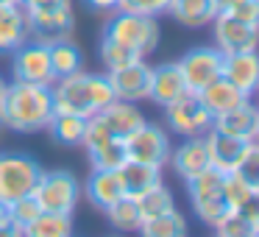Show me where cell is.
Wrapping results in <instances>:
<instances>
[{
    "label": "cell",
    "instance_id": "obj_1",
    "mask_svg": "<svg viewBox=\"0 0 259 237\" xmlns=\"http://www.w3.org/2000/svg\"><path fill=\"white\" fill-rule=\"evenodd\" d=\"M53 92L51 87H36L12 81L0 101V126L17 134H39L53 120Z\"/></svg>",
    "mask_w": 259,
    "mask_h": 237
},
{
    "label": "cell",
    "instance_id": "obj_2",
    "mask_svg": "<svg viewBox=\"0 0 259 237\" xmlns=\"http://www.w3.org/2000/svg\"><path fill=\"white\" fill-rule=\"evenodd\" d=\"M53 92V109L56 114H75V117L90 120L101 109H106L114 101L112 84H109L106 73H81L59 78L51 87Z\"/></svg>",
    "mask_w": 259,
    "mask_h": 237
},
{
    "label": "cell",
    "instance_id": "obj_3",
    "mask_svg": "<svg viewBox=\"0 0 259 237\" xmlns=\"http://www.w3.org/2000/svg\"><path fill=\"white\" fill-rule=\"evenodd\" d=\"M106 40L117 42V45L128 48L140 59H148L159 48L162 40V28H159L156 17H142V14H128V12H114L109 14L103 34Z\"/></svg>",
    "mask_w": 259,
    "mask_h": 237
},
{
    "label": "cell",
    "instance_id": "obj_4",
    "mask_svg": "<svg viewBox=\"0 0 259 237\" xmlns=\"http://www.w3.org/2000/svg\"><path fill=\"white\" fill-rule=\"evenodd\" d=\"M145 114L137 103H125V101H112L106 109H101L98 114H92L87 120V131H84V142L81 148L98 145V142H109V140H125L134 129H140L145 123Z\"/></svg>",
    "mask_w": 259,
    "mask_h": 237
},
{
    "label": "cell",
    "instance_id": "obj_5",
    "mask_svg": "<svg viewBox=\"0 0 259 237\" xmlns=\"http://www.w3.org/2000/svg\"><path fill=\"white\" fill-rule=\"evenodd\" d=\"M203 145H206L209 168L220 170V173H234V170H245L248 176L256 179V165H259V142L256 140H237V137L220 134V131L209 129L203 134Z\"/></svg>",
    "mask_w": 259,
    "mask_h": 237
},
{
    "label": "cell",
    "instance_id": "obj_6",
    "mask_svg": "<svg viewBox=\"0 0 259 237\" xmlns=\"http://www.w3.org/2000/svg\"><path fill=\"white\" fill-rule=\"evenodd\" d=\"M34 201L42 212H59V215H75V207L81 201V181L73 170H42L31 190Z\"/></svg>",
    "mask_w": 259,
    "mask_h": 237
},
{
    "label": "cell",
    "instance_id": "obj_7",
    "mask_svg": "<svg viewBox=\"0 0 259 237\" xmlns=\"http://www.w3.org/2000/svg\"><path fill=\"white\" fill-rule=\"evenodd\" d=\"M187 195H190L195 218L206 226H214L229 212V204L223 195V173L214 168H206L192 179H187Z\"/></svg>",
    "mask_w": 259,
    "mask_h": 237
},
{
    "label": "cell",
    "instance_id": "obj_8",
    "mask_svg": "<svg viewBox=\"0 0 259 237\" xmlns=\"http://www.w3.org/2000/svg\"><path fill=\"white\" fill-rule=\"evenodd\" d=\"M42 168L34 156L14 151H0V201L14 204L17 198L31 195Z\"/></svg>",
    "mask_w": 259,
    "mask_h": 237
},
{
    "label": "cell",
    "instance_id": "obj_9",
    "mask_svg": "<svg viewBox=\"0 0 259 237\" xmlns=\"http://www.w3.org/2000/svg\"><path fill=\"white\" fill-rule=\"evenodd\" d=\"M123 148H125V159H131V162L153 165V168L164 170V165H167V159H170V148L173 145H170L167 129L145 120L140 129H134L123 140Z\"/></svg>",
    "mask_w": 259,
    "mask_h": 237
},
{
    "label": "cell",
    "instance_id": "obj_10",
    "mask_svg": "<svg viewBox=\"0 0 259 237\" xmlns=\"http://www.w3.org/2000/svg\"><path fill=\"white\" fill-rule=\"evenodd\" d=\"M164 120L167 129L179 137H203L212 129V112L201 103L198 92L187 90L184 95H179L176 101H170L164 106Z\"/></svg>",
    "mask_w": 259,
    "mask_h": 237
},
{
    "label": "cell",
    "instance_id": "obj_11",
    "mask_svg": "<svg viewBox=\"0 0 259 237\" xmlns=\"http://www.w3.org/2000/svg\"><path fill=\"white\" fill-rule=\"evenodd\" d=\"M12 75L14 81H23V84L53 87L56 75H53V67H51V48L36 40H25L12 53Z\"/></svg>",
    "mask_w": 259,
    "mask_h": 237
},
{
    "label": "cell",
    "instance_id": "obj_12",
    "mask_svg": "<svg viewBox=\"0 0 259 237\" xmlns=\"http://www.w3.org/2000/svg\"><path fill=\"white\" fill-rule=\"evenodd\" d=\"M212 40L223 56L231 53H251L259 45V23H245V20L229 17V14H218L212 20Z\"/></svg>",
    "mask_w": 259,
    "mask_h": 237
},
{
    "label": "cell",
    "instance_id": "obj_13",
    "mask_svg": "<svg viewBox=\"0 0 259 237\" xmlns=\"http://www.w3.org/2000/svg\"><path fill=\"white\" fill-rule=\"evenodd\" d=\"M179 70L184 75V84L190 92H201L206 84L220 78L223 70V53L214 45H203V48H192L179 59Z\"/></svg>",
    "mask_w": 259,
    "mask_h": 237
},
{
    "label": "cell",
    "instance_id": "obj_14",
    "mask_svg": "<svg viewBox=\"0 0 259 237\" xmlns=\"http://www.w3.org/2000/svg\"><path fill=\"white\" fill-rule=\"evenodd\" d=\"M28 23V40L42 45L73 40L75 34V12L73 9H51V12H25Z\"/></svg>",
    "mask_w": 259,
    "mask_h": 237
},
{
    "label": "cell",
    "instance_id": "obj_15",
    "mask_svg": "<svg viewBox=\"0 0 259 237\" xmlns=\"http://www.w3.org/2000/svg\"><path fill=\"white\" fill-rule=\"evenodd\" d=\"M106 75L109 84H112L114 101H125V103L148 101V92H151V64H148V59L131 62L117 70H106Z\"/></svg>",
    "mask_w": 259,
    "mask_h": 237
},
{
    "label": "cell",
    "instance_id": "obj_16",
    "mask_svg": "<svg viewBox=\"0 0 259 237\" xmlns=\"http://www.w3.org/2000/svg\"><path fill=\"white\" fill-rule=\"evenodd\" d=\"M212 129L220 131V134H229L237 137V140H256L259 137V109L253 106V98L237 103L234 109L223 114H214L212 120Z\"/></svg>",
    "mask_w": 259,
    "mask_h": 237
},
{
    "label": "cell",
    "instance_id": "obj_17",
    "mask_svg": "<svg viewBox=\"0 0 259 237\" xmlns=\"http://www.w3.org/2000/svg\"><path fill=\"white\" fill-rule=\"evenodd\" d=\"M220 78L234 84L245 98H253V92H256V87H259V56H256V51L223 56Z\"/></svg>",
    "mask_w": 259,
    "mask_h": 237
},
{
    "label": "cell",
    "instance_id": "obj_18",
    "mask_svg": "<svg viewBox=\"0 0 259 237\" xmlns=\"http://www.w3.org/2000/svg\"><path fill=\"white\" fill-rule=\"evenodd\" d=\"M167 165L173 168L176 176L181 179H192L195 173L209 168V156H206V145L203 137H181V142L176 148H170V159Z\"/></svg>",
    "mask_w": 259,
    "mask_h": 237
},
{
    "label": "cell",
    "instance_id": "obj_19",
    "mask_svg": "<svg viewBox=\"0 0 259 237\" xmlns=\"http://www.w3.org/2000/svg\"><path fill=\"white\" fill-rule=\"evenodd\" d=\"M184 92H187V84L179 70V62L151 64V92H148V101H153L156 106H167L170 101H176Z\"/></svg>",
    "mask_w": 259,
    "mask_h": 237
},
{
    "label": "cell",
    "instance_id": "obj_20",
    "mask_svg": "<svg viewBox=\"0 0 259 237\" xmlns=\"http://www.w3.org/2000/svg\"><path fill=\"white\" fill-rule=\"evenodd\" d=\"M114 176H117V181H120L123 195L137 198V195H142L145 190H151L153 184L162 181V168H153V165H142V162H131V159H125V162L114 170Z\"/></svg>",
    "mask_w": 259,
    "mask_h": 237
},
{
    "label": "cell",
    "instance_id": "obj_21",
    "mask_svg": "<svg viewBox=\"0 0 259 237\" xmlns=\"http://www.w3.org/2000/svg\"><path fill=\"white\" fill-rule=\"evenodd\" d=\"M81 195L98 209L103 212L106 207H112L117 198H123V190H120V181L114 176V170H92L87 176V181L81 184Z\"/></svg>",
    "mask_w": 259,
    "mask_h": 237
},
{
    "label": "cell",
    "instance_id": "obj_22",
    "mask_svg": "<svg viewBox=\"0 0 259 237\" xmlns=\"http://www.w3.org/2000/svg\"><path fill=\"white\" fill-rule=\"evenodd\" d=\"M28 40L23 6H0V56H12Z\"/></svg>",
    "mask_w": 259,
    "mask_h": 237
},
{
    "label": "cell",
    "instance_id": "obj_23",
    "mask_svg": "<svg viewBox=\"0 0 259 237\" xmlns=\"http://www.w3.org/2000/svg\"><path fill=\"white\" fill-rule=\"evenodd\" d=\"M167 14L184 28H203L218 17L214 0H170Z\"/></svg>",
    "mask_w": 259,
    "mask_h": 237
},
{
    "label": "cell",
    "instance_id": "obj_24",
    "mask_svg": "<svg viewBox=\"0 0 259 237\" xmlns=\"http://www.w3.org/2000/svg\"><path fill=\"white\" fill-rule=\"evenodd\" d=\"M198 98H201V103L212 112V117L214 114L229 112V109H234L237 103L248 101V98L242 95L234 84H229L226 78H218V81H212V84H206L201 92H198Z\"/></svg>",
    "mask_w": 259,
    "mask_h": 237
},
{
    "label": "cell",
    "instance_id": "obj_25",
    "mask_svg": "<svg viewBox=\"0 0 259 237\" xmlns=\"http://www.w3.org/2000/svg\"><path fill=\"white\" fill-rule=\"evenodd\" d=\"M223 195L229 209H242L245 204L259 198V181L248 176L245 170H234V173H223Z\"/></svg>",
    "mask_w": 259,
    "mask_h": 237
},
{
    "label": "cell",
    "instance_id": "obj_26",
    "mask_svg": "<svg viewBox=\"0 0 259 237\" xmlns=\"http://www.w3.org/2000/svg\"><path fill=\"white\" fill-rule=\"evenodd\" d=\"M140 237H190V220L179 212V209H170L164 215L142 220Z\"/></svg>",
    "mask_w": 259,
    "mask_h": 237
},
{
    "label": "cell",
    "instance_id": "obj_27",
    "mask_svg": "<svg viewBox=\"0 0 259 237\" xmlns=\"http://www.w3.org/2000/svg\"><path fill=\"white\" fill-rule=\"evenodd\" d=\"M48 48H51V67H53L56 81L84 70V51H81L73 40L53 42V45H48Z\"/></svg>",
    "mask_w": 259,
    "mask_h": 237
},
{
    "label": "cell",
    "instance_id": "obj_28",
    "mask_svg": "<svg viewBox=\"0 0 259 237\" xmlns=\"http://www.w3.org/2000/svg\"><path fill=\"white\" fill-rule=\"evenodd\" d=\"M23 237H75L73 215L59 212H39L23 229Z\"/></svg>",
    "mask_w": 259,
    "mask_h": 237
},
{
    "label": "cell",
    "instance_id": "obj_29",
    "mask_svg": "<svg viewBox=\"0 0 259 237\" xmlns=\"http://www.w3.org/2000/svg\"><path fill=\"white\" fill-rule=\"evenodd\" d=\"M103 215H106L109 226H112L114 231H120V234H137L140 226H142L140 207H137V201H134V198H128V195L117 198L112 207L103 209Z\"/></svg>",
    "mask_w": 259,
    "mask_h": 237
},
{
    "label": "cell",
    "instance_id": "obj_30",
    "mask_svg": "<svg viewBox=\"0 0 259 237\" xmlns=\"http://www.w3.org/2000/svg\"><path fill=\"white\" fill-rule=\"evenodd\" d=\"M53 137V142L67 148H81L84 142V131H87V120L75 117V114H53V120L48 123V129Z\"/></svg>",
    "mask_w": 259,
    "mask_h": 237
},
{
    "label": "cell",
    "instance_id": "obj_31",
    "mask_svg": "<svg viewBox=\"0 0 259 237\" xmlns=\"http://www.w3.org/2000/svg\"><path fill=\"white\" fill-rule=\"evenodd\" d=\"M137 207H140V215L142 220L148 218H156V215H164L170 212V209H176V198H173V190H170L164 181H159V184H153L151 190H145L142 195L134 198Z\"/></svg>",
    "mask_w": 259,
    "mask_h": 237
},
{
    "label": "cell",
    "instance_id": "obj_32",
    "mask_svg": "<svg viewBox=\"0 0 259 237\" xmlns=\"http://www.w3.org/2000/svg\"><path fill=\"white\" fill-rule=\"evenodd\" d=\"M87 159H90L92 170H117L125 162V148L123 140H109V142H98V145L84 148Z\"/></svg>",
    "mask_w": 259,
    "mask_h": 237
},
{
    "label": "cell",
    "instance_id": "obj_33",
    "mask_svg": "<svg viewBox=\"0 0 259 237\" xmlns=\"http://www.w3.org/2000/svg\"><path fill=\"white\" fill-rule=\"evenodd\" d=\"M212 229L214 237H259V220H251L240 209H229Z\"/></svg>",
    "mask_w": 259,
    "mask_h": 237
},
{
    "label": "cell",
    "instance_id": "obj_34",
    "mask_svg": "<svg viewBox=\"0 0 259 237\" xmlns=\"http://www.w3.org/2000/svg\"><path fill=\"white\" fill-rule=\"evenodd\" d=\"M98 56H101V62H103V67H106V70H117V67H125V64H131V62H140L137 53H131L128 48L117 45V42L106 40V36H101Z\"/></svg>",
    "mask_w": 259,
    "mask_h": 237
},
{
    "label": "cell",
    "instance_id": "obj_35",
    "mask_svg": "<svg viewBox=\"0 0 259 237\" xmlns=\"http://www.w3.org/2000/svg\"><path fill=\"white\" fill-rule=\"evenodd\" d=\"M218 14L245 20V23H259V0H214Z\"/></svg>",
    "mask_w": 259,
    "mask_h": 237
},
{
    "label": "cell",
    "instance_id": "obj_36",
    "mask_svg": "<svg viewBox=\"0 0 259 237\" xmlns=\"http://www.w3.org/2000/svg\"><path fill=\"white\" fill-rule=\"evenodd\" d=\"M170 0H120L117 12H128V14H142V17H164L167 14Z\"/></svg>",
    "mask_w": 259,
    "mask_h": 237
},
{
    "label": "cell",
    "instance_id": "obj_37",
    "mask_svg": "<svg viewBox=\"0 0 259 237\" xmlns=\"http://www.w3.org/2000/svg\"><path fill=\"white\" fill-rule=\"evenodd\" d=\"M39 212L42 209H39V204L34 201V195H23L14 204H9V220H12L14 226H20V229H25Z\"/></svg>",
    "mask_w": 259,
    "mask_h": 237
},
{
    "label": "cell",
    "instance_id": "obj_38",
    "mask_svg": "<svg viewBox=\"0 0 259 237\" xmlns=\"http://www.w3.org/2000/svg\"><path fill=\"white\" fill-rule=\"evenodd\" d=\"M23 12H51V9H73V0H20Z\"/></svg>",
    "mask_w": 259,
    "mask_h": 237
},
{
    "label": "cell",
    "instance_id": "obj_39",
    "mask_svg": "<svg viewBox=\"0 0 259 237\" xmlns=\"http://www.w3.org/2000/svg\"><path fill=\"white\" fill-rule=\"evenodd\" d=\"M84 6L90 9V12H95V14H103V17H109V14L117 12L120 0H84Z\"/></svg>",
    "mask_w": 259,
    "mask_h": 237
},
{
    "label": "cell",
    "instance_id": "obj_40",
    "mask_svg": "<svg viewBox=\"0 0 259 237\" xmlns=\"http://www.w3.org/2000/svg\"><path fill=\"white\" fill-rule=\"evenodd\" d=\"M0 237H23V229L14 223H3L0 226Z\"/></svg>",
    "mask_w": 259,
    "mask_h": 237
},
{
    "label": "cell",
    "instance_id": "obj_41",
    "mask_svg": "<svg viewBox=\"0 0 259 237\" xmlns=\"http://www.w3.org/2000/svg\"><path fill=\"white\" fill-rule=\"evenodd\" d=\"M3 223H12V220H9V204L0 201V226Z\"/></svg>",
    "mask_w": 259,
    "mask_h": 237
},
{
    "label": "cell",
    "instance_id": "obj_42",
    "mask_svg": "<svg viewBox=\"0 0 259 237\" xmlns=\"http://www.w3.org/2000/svg\"><path fill=\"white\" fill-rule=\"evenodd\" d=\"M6 78H3V75H0V101H3V95H6Z\"/></svg>",
    "mask_w": 259,
    "mask_h": 237
},
{
    "label": "cell",
    "instance_id": "obj_43",
    "mask_svg": "<svg viewBox=\"0 0 259 237\" xmlns=\"http://www.w3.org/2000/svg\"><path fill=\"white\" fill-rule=\"evenodd\" d=\"M0 6H20V0H0Z\"/></svg>",
    "mask_w": 259,
    "mask_h": 237
},
{
    "label": "cell",
    "instance_id": "obj_44",
    "mask_svg": "<svg viewBox=\"0 0 259 237\" xmlns=\"http://www.w3.org/2000/svg\"><path fill=\"white\" fill-rule=\"evenodd\" d=\"M112 237H125V234H112Z\"/></svg>",
    "mask_w": 259,
    "mask_h": 237
},
{
    "label": "cell",
    "instance_id": "obj_45",
    "mask_svg": "<svg viewBox=\"0 0 259 237\" xmlns=\"http://www.w3.org/2000/svg\"><path fill=\"white\" fill-rule=\"evenodd\" d=\"M0 129H3V126H0Z\"/></svg>",
    "mask_w": 259,
    "mask_h": 237
}]
</instances>
